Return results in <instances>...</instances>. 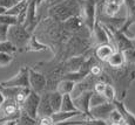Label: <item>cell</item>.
I'll return each instance as SVG.
<instances>
[{
	"instance_id": "cell-1",
	"label": "cell",
	"mask_w": 135,
	"mask_h": 125,
	"mask_svg": "<svg viewBox=\"0 0 135 125\" xmlns=\"http://www.w3.org/2000/svg\"><path fill=\"white\" fill-rule=\"evenodd\" d=\"M0 85L6 88H28L30 87V76H28V69L22 68L19 74L12 77L6 82H1Z\"/></svg>"
},
{
	"instance_id": "cell-2",
	"label": "cell",
	"mask_w": 135,
	"mask_h": 125,
	"mask_svg": "<svg viewBox=\"0 0 135 125\" xmlns=\"http://www.w3.org/2000/svg\"><path fill=\"white\" fill-rule=\"evenodd\" d=\"M7 36L9 38V42L13 46H19V47L25 45L28 39V34L26 33V30L22 27H20L19 25L9 26Z\"/></svg>"
},
{
	"instance_id": "cell-3",
	"label": "cell",
	"mask_w": 135,
	"mask_h": 125,
	"mask_svg": "<svg viewBox=\"0 0 135 125\" xmlns=\"http://www.w3.org/2000/svg\"><path fill=\"white\" fill-rule=\"evenodd\" d=\"M115 104L113 102H106L95 108H90L89 116L94 119H102V121H108L109 114L115 110Z\"/></svg>"
},
{
	"instance_id": "cell-4",
	"label": "cell",
	"mask_w": 135,
	"mask_h": 125,
	"mask_svg": "<svg viewBox=\"0 0 135 125\" xmlns=\"http://www.w3.org/2000/svg\"><path fill=\"white\" fill-rule=\"evenodd\" d=\"M39 104H40V97L38 96V93L35 91H32L30 93L27 98H26L25 103L22 104L25 110V114L30 116L31 118H37V113H38V109H39Z\"/></svg>"
},
{
	"instance_id": "cell-5",
	"label": "cell",
	"mask_w": 135,
	"mask_h": 125,
	"mask_svg": "<svg viewBox=\"0 0 135 125\" xmlns=\"http://www.w3.org/2000/svg\"><path fill=\"white\" fill-rule=\"evenodd\" d=\"M92 95H93L92 91H86V92H84L82 95H80L79 97L74 98V103H75L76 109L79 111H81V112H85L86 114H88V116H89V110H90L89 102H90ZM90 118H92V117H90Z\"/></svg>"
},
{
	"instance_id": "cell-6",
	"label": "cell",
	"mask_w": 135,
	"mask_h": 125,
	"mask_svg": "<svg viewBox=\"0 0 135 125\" xmlns=\"http://www.w3.org/2000/svg\"><path fill=\"white\" fill-rule=\"evenodd\" d=\"M84 14H85V21L89 29H94L95 26V2L94 0H87L84 7Z\"/></svg>"
},
{
	"instance_id": "cell-7",
	"label": "cell",
	"mask_w": 135,
	"mask_h": 125,
	"mask_svg": "<svg viewBox=\"0 0 135 125\" xmlns=\"http://www.w3.org/2000/svg\"><path fill=\"white\" fill-rule=\"evenodd\" d=\"M93 30H94V35H95V39H97V42L100 46L101 45H112L109 34H108V30L106 29L105 26H102L99 22H97Z\"/></svg>"
},
{
	"instance_id": "cell-8",
	"label": "cell",
	"mask_w": 135,
	"mask_h": 125,
	"mask_svg": "<svg viewBox=\"0 0 135 125\" xmlns=\"http://www.w3.org/2000/svg\"><path fill=\"white\" fill-rule=\"evenodd\" d=\"M113 103L115 104V108L119 110V112L122 114L123 123H126L127 125H135V114L127 110V108L123 105L122 102H120V101L115 100V101H113Z\"/></svg>"
},
{
	"instance_id": "cell-9",
	"label": "cell",
	"mask_w": 135,
	"mask_h": 125,
	"mask_svg": "<svg viewBox=\"0 0 135 125\" xmlns=\"http://www.w3.org/2000/svg\"><path fill=\"white\" fill-rule=\"evenodd\" d=\"M126 6H127V18L126 23H124L123 28L121 30L124 33V30L132 25H135V0H126Z\"/></svg>"
},
{
	"instance_id": "cell-10",
	"label": "cell",
	"mask_w": 135,
	"mask_h": 125,
	"mask_svg": "<svg viewBox=\"0 0 135 125\" xmlns=\"http://www.w3.org/2000/svg\"><path fill=\"white\" fill-rule=\"evenodd\" d=\"M30 83L33 87V89L35 91H40L45 88L46 85V80L45 76L41 74H38V72L33 71V70H30Z\"/></svg>"
},
{
	"instance_id": "cell-11",
	"label": "cell",
	"mask_w": 135,
	"mask_h": 125,
	"mask_svg": "<svg viewBox=\"0 0 135 125\" xmlns=\"http://www.w3.org/2000/svg\"><path fill=\"white\" fill-rule=\"evenodd\" d=\"M115 48H114L112 45H101L99 46L95 50V55L99 60L101 61H108L109 57L115 53Z\"/></svg>"
},
{
	"instance_id": "cell-12",
	"label": "cell",
	"mask_w": 135,
	"mask_h": 125,
	"mask_svg": "<svg viewBox=\"0 0 135 125\" xmlns=\"http://www.w3.org/2000/svg\"><path fill=\"white\" fill-rule=\"evenodd\" d=\"M81 114H82L81 111H69V112L59 111V112H54L51 117L53 119L54 124H59V123H62V122H67L72 117H78V116H81Z\"/></svg>"
},
{
	"instance_id": "cell-13",
	"label": "cell",
	"mask_w": 135,
	"mask_h": 125,
	"mask_svg": "<svg viewBox=\"0 0 135 125\" xmlns=\"http://www.w3.org/2000/svg\"><path fill=\"white\" fill-rule=\"evenodd\" d=\"M38 113H40L42 117H51L54 113V110L49 103V96H46L40 101L38 109Z\"/></svg>"
},
{
	"instance_id": "cell-14",
	"label": "cell",
	"mask_w": 135,
	"mask_h": 125,
	"mask_svg": "<svg viewBox=\"0 0 135 125\" xmlns=\"http://www.w3.org/2000/svg\"><path fill=\"white\" fill-rule=\"evenodd\" d=\"M107 62L113 68H120V67H122L124 64V62H126V57H124V54L122 51H115V53L109 57V60H108Z\"/></svg>"
},
{
	"instance_id": "cell-15",
	"label": "cell",
	"mask_w": 135,
	"mask_h": 125,
	"mask_svg": "<svg viewBox=\"0 0 135 125\" xmlns=\"http://www.w3.org/2000/svg\"><path fill=\"white\" fill-rule=\"evenodd\" d=\"M62 98H64V96H62L60 92H58V91L51 93V96H49V103H51L54 112H59V111L61 110Z\"/></svg>"
},
{
	"instance_id": "cell-16",
	"label": "cell",
	"mask_w": 135,
	"mask_h": 125,
	"mask_svg": "<svg viewBox=\"0 0 135 125\" xmlns=\"http://www.w3.org/2000/svg\"><path fill=\"white\" fill-rule=\"evenodd\" d=\"M61 111L64 112H69V111H79L75 106V104L72 100L71 93H67V95H64V98H62V105H61Z\"/></svg>"
},
{
	"instance_id": "cell-17",
	"label": "cell",
	"mask_w": 135,
	"mask_h": 125,
	"mask_svg": "<svg viewBox=\"0 0 135 125\" xmlns=\"http://www.w3.org/2000/svg\"><path fill=\"white\" fill-rule=\"evenodd\" d=\"M74 90V82L71 80H64L59 83L58 85V92H60L62 96L67 93H72Z\"/></svg>"
},
{
	"instance_id": "cell-18",
	"label": "cell",
	"mask_w": 135,
	"mask_h": 125,
	"mask_svg": "<svg viewBox=\"0 0 135 125\" xmlns=\"http://www.w3.org/2000/svg\"><path fill=\"white\" fill-rule=\"evenodd\" d=\"M106 102H109V101H108L103 95H101V93H97V92H95V93L93 92L92 97H90L89 105H90V108H95V106H99V105H101V104H103Z\"/></svg>"
},
{
	"instance_id": "cell-19",
	"label": "cell",
	"mask_w": 135,
	"mask_h": 125,
	"mask_svg": "<svg viewBox=\"0 0 135 125\" xmlns=\"http://www.w3.org/2000/svg\"><path fill=\"white\" fill-rule=\"evenodd\" d=\"M120 8L121 7L118 6L116 4H106L105 5V14L109 18H114L118 14V12L120 11Z\"/></svg>"
},
{
	"instance_id": "cell-20",
	"label": "cell",
	"mask_w": 135,
	"mask_h": 125,
	"mask_svg": "<svg viewBox=\"0 0 135 125\" xmlns=\"http://www.w3.org/2000/svg\"><path fill=\"white\" fill-rule=\"evenodd\" d=\"M15 50H17V48L9 41H0V53L11 54V53H14Z\"/></svg>"
},
{
	"instance_id": "cell-21",
	"label": "cell",
	"mask_w": 135,
	"mask_h": 125,
	"mask_svg": "<svg viewBox=\"0 0 135 125\" xmlns=\"http://www.w3.org/2000/svg\"><path fill=\"white\" fill-rule=\"evenodd\" d=\"M108 122H110V125H112V124H121V123H123L122 114L119 112L118 109H115V110H114L113 112L109 114Z\"/></svg>"
},
{
	"instance_id": "cell-22",
	"label": "cell",
	"mask_w": 135,
	"mask_h": 125,
	"mask_svg": "<svg viewBox=\"0 0 135 125\" xmlns=\"http://www.w3.org/2000/svg\"><path fill=\"white\" fill-rule=\"evenodd\" d=\"M103 96H105V97L107 98L109 102H113V101H115V89L113 88V85L107 84L105 92H103Z\"/></svg>"
},
{
	"instance_id": "cell-23",
	"label": "cell",
	"mask_w": 135,
	"mask_h": 125,
	"mask_svg": "<svg viewBox=\"0 0 135 125\" xmlns=\"http://www.w3.org/2000/svg\"><path fill=\"white\" fill-rule=\"evenodd\" d=\"M13 57L7 53H0V67H5L12 62Z\"/></svg>"
},
{
	"instance_id": "cell-24",
	"label": "cell",
	"mask_w": 135,
	"mask_h": 125,
	"mask_svg": "<svg viewBox=\"0 0 135 125\" xmlns=\"http://www.w3.org/2000/svg\"><path fill=\"white\" fill-rule=\"evenodd\" d=\"M124 57H126V62L129 63H135V48L128 49V50L123 51Z\"/></svg>"
},
{
	"instance_id": "cell-25",
	"label": "cell",
	"mask_w": 135,
	"mask_h": 125,
	"mask_svg": "<svg viewBox=\"0 0 135 125\" xmlns=\"http://www.w3.org/2000/svg\"><path fill=\"white\" fill-rule=\"evenodd\" d=\"M20 1H21V0H19V1H18V0H0V7H4V8L9 9Z\"/></svg>"
},
{
	"instance_id": "cell-26",
	"label": "cell",
	"mask_w": 135,
	"mask_h": 125,
	"mask_svg": "<svg viewBox=\"0 0 135 125\" xmlns=\"http://www.w3.org/2000/svg\"><path fill=\"white\" fill-rule=\"evenodd\" d=\"M106 87H107V83H105V82H98V83H95L94 84V90H95V92L97 93H101V95H103V92H105V90H106Z\"/></svg>"
},
{
	"instance_id": "cell-27",
	"label": "cell",
	"mask_w": 135,
	"mask_h": 125,
	"mask_svg": "<svg viewBox=\"0 0 135 125\" xmlns=\"http://www.w3.org/2000/svg\"><path fill=\"white\" fill-rule=\"evenodd\" d=\"M53 119L52 117H41L40 122L38 123V125H53Z\"/></svg>"
},
{
	"instance_id": "cell-28",
	"label": "cell",
	"mask_w": 135,
	"mask_h": 125,
	"mask_svg": "<svg viewBox=\"0 0 135 125\" xmlns=\"http://www.w3.org/2000/svg\"><path fill=\"white\" fill-rule=\"evenodd\" d=\"M101 72H102V69H101L100 66H93L92 69H90V74L93 76H100Z\"/></svg>"
},
{
	"instance_id": "cell-29",
	"label": "cell",
	"mask_w": 135,
	"mask_h": 125,
	"mask_svg": "<svg viewBox=\"0 0 135 125\" xmlns=\"http://www.w3.org/2000/svg\"><path fill=\"white\" fill-rule=\"evenodd\" d=\"M5 102H6V97H5V95L1 92V91H0V108L4 105Z\"/></svg>"
},
{
	"instance_id": "cell-30",
	"label": "cell",
	"mask_w": 135,
	"mask_h": 125,
	"mask_svg": "<svg viewBox=\"0 0 135 125\" xmlns=\"http://www.w3.org/2000/svg\"><path fill=\"white\" fill-rule=\"evenodd\" d=\"M114 4H116L118 6H122V5H126V0H114Z\"/></svg>"
},
{
	"instance_id": "cell-31",
	"label": "cell",
	"mask_w": 135,
	"mask_h": 125,
	"mask_svg": "<svg viewBox=\"0 0 135 125\" xmlns=\"http://www.w3.org/2000/svg\"><path fill=\"white\" fill-rule=\"evenodd\" d=\"M106 4H114V0H106Z\"/></svg>"
},
{
	"instance_id": "cell-32",
	"label": "cell",
	"mask_w": 135,
	"mask_h": 125,
	"mask_svg": "<svg viewBox=\"0 0 135 125\" xmlns=\"http://www.w3.org/2000/svg\"><path fill=\"white\" fill-rule=\"evenodd\" d=\"M132 42H133V47L135 48V38H133V39H132Z\"/></svg>"
}]
</instances>
